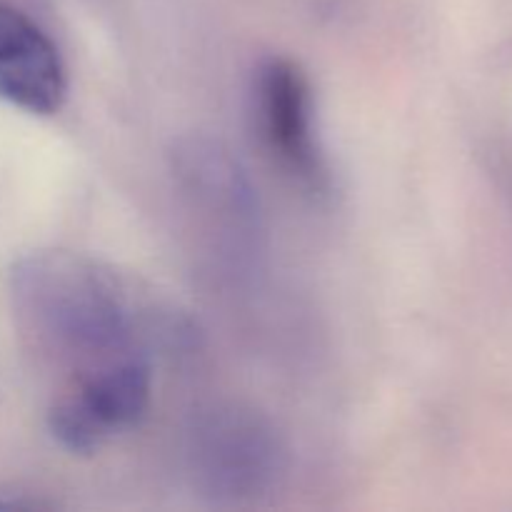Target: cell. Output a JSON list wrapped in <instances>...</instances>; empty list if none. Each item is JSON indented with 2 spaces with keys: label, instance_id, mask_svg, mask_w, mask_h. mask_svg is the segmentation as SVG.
<instances>
[{
  "label": "cell",
  "instance_id": "2",
  "mask_svg": "<svg viewBox=\"0 0 512 512\" xmlns=\"http://www.w3.org/2000/svg\"><path fill=\"white\" fill-rule=\"evenodd\" d=\"M185 470L210 503H253L285 478L288 445L273 420L253 405L210 403L185 428Z\"/></svg>",
  "mask_w": 512,
  "mask_h": 512
},
{
  "label": "cell",
  "instance_id": "4",
  "mask_svg": "<svg viewBox=\"0 0 512 512\" xmlns=\"http://www.w3.org/2000/svg\"><path fill=\"white\" fill-rule=\"evenodd\" d=\"M153 398V363L120 365L63 388L50 403L48 433L65 453L95 455L123 433L138 428Z\"/></svg>",
  "mask_w": 512,
  "mask_h": 512
},
{
  "label": "cell",
  "instance_id": "1",
  "mask_svg": "<svg viewBox=\"0 0 512 512\" xmlns=\"http://www.w3.org/2000/svg\"><path fill=\"white\" fill-rule=\"evenodd\" d=\"M8 293L15 323L45 365L65 373V385L120 365L150 360L168 318L133 280L85 253L33 250L13 263Z\"/></svg>",
  "mask_w": 512,
  "mask_h": 512
},
{
  "label": "cell",
  "instance_id": "5",
  "mask_svg": "<svg viewBox=\"0 0 512 512\" xmlns=\"http://www.w3.org/2000/svg\"><path fill=\"white\" fill-rule=\"evenodd\" d=\"M175 185L210 230H220L235 248L255 250L260 205L238 158L220 140L190 135L170 153Z\"/></svg>",
  "mask_w": 512,
  "mask_h": 512
},
{
  "label": "cell",
  "instance_id": "6",
  "mask_svg": "<svg viewBox=\"0 0 512 512\" xmlns=\"http://www.w3.org/2000/svg\"><path fill=\"white\" fill-rule=\"evenodd\" d=\"M68 73L60 50L38 23L0 3V100L48 118L65 105Z\"/></svg>",
  "mask_w": 512,
  "mask_h": 512
},
{
  "label": "cell",
  "instance_id": "3",
  "mask_svg": "<svg viewBox=\"0 0 512 512\" xmlns=\"http://www.w3.org/2000/svg\"><path fill=\"white\" fill-rule=\"evenodd\" d=\"M248 100L253 133L270 163L305 195L328 198L333 178L305 70L293 58L268 55L250 75Z\"/></svg>",
  "mask_w": 512,
  "mask_h": 512
}]
</instances>
